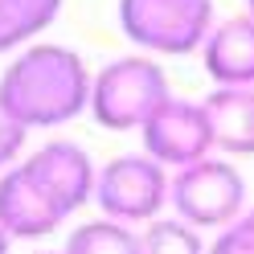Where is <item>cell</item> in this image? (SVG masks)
Returning a JSON list of instances; mask_svg holds the SVG:
<instances>
[{
  "mask_svg": "<svg viewBox=\"0 0 254 254\" xmlns=\"http://www.w3.org/2000/svg\"><path fill=\"white\" fill-rule=\"evenodd\" d=\"M94 78L66 45H33L0 78V103L25 127H54L90 103Z\"/></svg>",
  "mask_w": 254,
  "mask_h": 254,
  "instance_id": "1",
  "label": "cell"
},
{
  "mask_svg": "<svg viewBox=\"0 0 254 254\" xmlns=\"http://www.w3.org/2000/svg\"><path fill=\"white\" fill-rule=\"evenodd\" d=\"M168 103V82L164 70L152 58H119L99 70L90 90V111L94 123L107 131H127L144 127L156 111Z\"/></svg>",
  "mask_w": 254,
  "mask_h": 254,
  "instance_id": "2",
  "label": "cell"
},
{
  "mask_svg": "<svg viewBox=\"0 0 254 254\" xmlns=\"http://www.w3.org/2000/svg\"><path fill=\"white\" fill-rule=\"evenodd\" d=\"M119 25L139 50L189 54L213 33V0H119Z\"/></svg>",
  "mask_w": 254,
  "mask_h": 254,
  "instance_id": "3",
  "label": "cell"
},
{
  "mask_svg": "<svg viewBox=\"0 0 254 254\" xmlns=\"http://www.w3.org/2000/svg\"><path fill=\"white\" fill-rule=\"evenodd\" d=\"M168 197L177 205L181 221H189V226H234L246 201V185L234 164L201 160L172 177Z\"/></svg>",
  "mask_w": 254,
  "mask_h": 254,
  "instance_id": "4",
  "label": "cell"
},
{
  "mask_svg": "<svg viewBox=\"0 0 254 254\" xmlns=\"http://www.w3.org/2000/svg\"><path fill=\"white\" fill-rule=\"evenodd\" d=\"M168 189H172V181L164 177L160 160H152V156H119V160H111L99 172L94 197H99L103 213L123 226V221L156 217Z\"/></svg>",
  "mask_w": 254,
  "mask_h": 254,
  "instance_id": "5",
  "label": "cell"
},
{
  "mask_svg": "<svg viewBox=\"0 0 254 254\" xmlns=\"http://www.w3.org/2000/svg\"><path fill=\"white\" fill-rule=\"evenodd\" d=\"M139 131H144V148L152 152V160L177 168L209 160L205 152L217 144L205 103H185V99H168Z\"/></svg>",
  "mask_w": 254,
  "mask_h": 254,
  "instance_id": "6",
  "label": "cell"
},
{
  "mask_svg": "<svg viewBox=\"0 0 254 254\" xmlns=\"http://www.w3.org/2000/svg\"><path fill=\"white\" fill-rule=\"evenodd\" d=\"M25 172L33 177V185L66 217L94 193V189H99V177H94L86 152L78 144H70V139H54V144H45L41 152H33L25 160Z\"/></svg>",
  "mask_w": 254,
  "mask_h": 254,
  "instance_id": "7",
  "label": "cell"
},
{
  "mask_svg": "<svg viewBox=\"0 0 254 254\" xmlns=\"http://www.w3.org/2000/svg\"><path fill=\"white\" fill-rule=\"evenodd\" d=\"M62 221H66V213L33 185L25 164L0 177V230L8 238H45Z\"/></svg>",
  "mask_w": 254,
  "mask_h": 254,
  "instance_id": "8",
  "label": "cell"
},
{
  "mask_svg": "<svg viewBox=\"0 0 254 254\" xmlns=\"http://www.w3.org/2000/svg\"><path fill=\"white\" fill-rule=\"evenodd\" d=\"M201 62L217 86H254V17L221 21L205 37Z\"/></svg>",
  "mask_w": 254,
  "mask_h": 254,
  "instance_id": "9",
  "label": "cell"
},
{
  "mask_svg": "<svg viewBox=\"0 0 254 254\" xmlns=\"http://www.w3.org/2000/svg\"><path fill=\"white\" fill-rule=\"evenodd\" d=\"M213 139L226 152H254V86H217L205 99Z\"/></svg>",
  "mask_w": 254,
  "mask_h": 254,
  "instance_id": "10",
  "label": "cell"
},
{
  "mask_svg": "<svg viewBox=\"0 0 254 254\" xmlns=\"http://www.w3.org/2000/svg\"><path fill=\"white\" fill-rule=\"evenodd\" d=\"M62 0H0V54L41 33L58 17Z\"/></svg>",
  "mask_w": 254,
  "mask_h": 254,
  "instance_id": "11",
  "label": "cell"
},
{
  "mask_svg": "<svg viewBox=\"0 0 254 254\" xmlns=\"http://www.w3.org/2000/svg\"><path fill=\"white\" fill-rule=\"evenodd\" d=\"M62 254H144V238L119 221H86L70 234Z\"/></svg>",
  "mask_w": 254,
  "mask_h": 254,
  "instance_id": "12",
  "label": "cell"
},
{
  "mask_svg": "<svg viewBox=\"0 0 254 254\" xmlns=\"http://www.w3.org/2000/svg\"><path fill=\"white\" fill-rule=\"evenodd\" d=\"M144 254H205V246H201V238L189 221L160 217L144 234Z\"/></svg>",
  "mask_w": 254,
  "mask_h": 254,
  "instance_id": "13",
  "label": "cell"
},
{
  "mask_svg": "<svg viewBox=\"0 0 254 254\" xmlns=\"http://www.w3.org/2000/svg\"><path fill=\"white\" fill-rule=\"evenodd\" d=\"M209 254H254V226H250L246 217H238L234 226L221 230V238L213 242Z\"/></svg>",
  "mask_w": 254,
  "mask_h": 254,
  "instance_id": "14",
  "label": "cell"
},
{
  "mask_svg": "<svg viewBox=\"0 0 254 254\" xmlns=\"http://www.w3.org/2000/svg\"><path fill=\"white\" fill-rule=\"evenodd\" d=\"M21 144H25V123L12 119L4 111V103H0V164H8L21 152Z\"/></svg>",
  "mask_w": 254,
  "mask_h": 254,
  "instance_id": "15",
  "label": "cell"
},
{
  "mask_svg": "<svg viewBox=\"0 0 254 254\" xmlns=\"http://www.w3.org/2000/svg\"><path fill=\"white\" fill-rule=\"evenodd\" d=\"M0 254H8V234L0 230Z\"/></svg>",
  "mask_w": 254,
  "mask_h": 254,
  "instance_id": "16",
  "label": "cell"
},
{
  "mask_svg": "<svg viewBox=\"0 0 254 254\" xmlns=\"http://www.w3.org/2000/svg\"><path fill=\"white\" fill-rule=\"evenodd\" d=\"M246 8H250V17H254V0H246Z\"/></svg>",
  "mask_w": 254,
  "mask_h": 254,
  "instance_id": "17",
  "label": "cell"
},
{
  "mask_svg": "<svg viewBox=\"0 0 254 254\" xmlns=\"http://www.w3.org/2000/svg\"><path fill=\"white\" fill-rule=\"evenodd\" d=\"M246 221H250V226H254V209H250V213H246Z\"/></svg>",
  "mask_w": 254,
  "mask_h": 254,
  "instance_id": "18",
  "label": "cell"
},
{
  "mask_svg": "<svg viewBox=\"0 0 254 254\" xmlns=\"http://www.w3.org/2000/svg\"><path fill=\"white\" fill-rule=\"evenodd\" d=\"M45 254H50V250H45Z\"/></svg>",
  "mask_w": 254,
  "mask_h": 254,
  "instance_id": "19",
  "label": "cell"
}]
</instances>
